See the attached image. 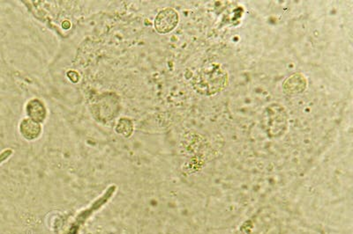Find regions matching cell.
Returning <instances> with one entry per match:
<instances>
[{
  "instance_id": "6da1fadb",
  "label": "cell",
  "mask_w": 353,
  "mask_h": 234,
  "mask_svg": "<svg viewBox=\"0 0 353 234\" xmlns=\"http://www.w3.org/2000/svg\"><path fill=\"white\" fill-rule=\"evenodd\" d=\"M179 20V13L174 9H163L155 19V28L160 34H168L178 26Z\"/></svg>"
},
{
  "instance_id": "3957f363",
  "label": "cell",
  "mask_w": 353,
  "mask_h": 234,
  "mask_svg": "<svg viewBox=\"0 0 353 234\" xmlns=\"http://www.w3.org/2000/svg\"><path fill=\"white\" fill-rule=\"evenodd\" d=\"M20 130L27 139H35L37 138L42 132V126L41 124L34 122L30 118H25L22 121L20 124Z\"/></svg>"
},
{
  "instance_id": "7a4b0ae2",
  "label": "cell",
  "mask_w": 353,
  "mask_h": 234,
  "mask_svg": "<svg viewBox=\"0 0 353 234\" xmlns=\"http://www.w3.org/2000/svg\"><path fill=\"white\" fill-rule=\"evenodd\" d=\"M26 114L30 119L41 124L47 117V108L43 101L32 99L26 105Z\"/></svg>"
},
{
  "instance_id": "277c9868",
  "label": "cell",
  "mask_w": 353,
  "mask_h": 234,
  "mask_svg": "<svg viewBox=\"0 0 353 234\" xmlns=\"http://www.w3.org/2000/svg\"><path fill=\"white\" fill-rule=\"evenodd\" d=\"M10 154H11V151H6V152H4V153L1 154V155H0V163L3 161L4 159H5L6 157H8Z\"/></svg>"
}]
</instances>
